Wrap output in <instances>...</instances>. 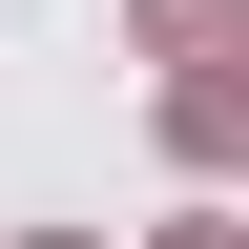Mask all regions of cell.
Wrapping results in <instances>:
<instances>
[{
	"instance_id": "6da1fadb",
	"label": "cell",
	"mask_w": 249,
	"mask_h": 249,
	"mask_svg": "<svg viewBox=\"0 0 249 249\" xmlns=\"http://www.w3.org/2000/svg\"><path fill=\"white\" fill-rule=\"evenodd\" d=\"M166 145H187V166H249V62H187V83H166Z\"/></svg>"
},
{
	"instance_id": "7a4b0ae2",
	"label": "cell",
	"mask_w": 249,
	"mask_h": 249,
	"mask_svg": "<svg viewBox=\"0 0 249 249\" xmlns=\"http://www.w3.org/2000/svg\"><path fill=\"white\" fill-rule=\"evenodd\" d=\"M145 42H166V62H208V42H249V0H145Z\"/></svg>"
},
{
	"instance_id": "3957f363",
	"label": "cell",
	"mask_w": 249,
	"mask_h": 249,
	"mask_svg": "<svg viewBox=\"0 0 249 249\" xmlns=\"http://www.w3.org/2000/svg\"><path fill=\"white\" fill-rule=\"evenodd\" d=\"M166 249H249V229H166Z\"/></svg>"
}]
</instances>
